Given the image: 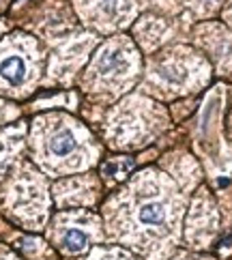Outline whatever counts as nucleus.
Here are the masks:
<instances>
[{
  "mask_svg": "<svg viewBox=\"0 0 232 260\" xmlns=\"http://www.w3.org/2000/svg\"><path fill=\"white\" fill-rule=\"evenodd\" d=\"M0 78L13 86L22 84L26 80V60L22 56H17V54L2 58L0 60Z\"/></svg>",
  "mask_w": 232,
  "mask_h": 260,
  "instance_id": "obj_1",
  "label": "nucleus"
},
{
  "mask_svg": "<svg viewBox=\"0 0 232 260\" xmlns=\"http://www.w3.org/2000/svg\"><path fill=\"white\" fill-rule=\"evenodd\" d=\"M50 153L56 155V157H65L73 153V148H76V135H73L69 129H60L50 138Z\"/></svg>",
  "mask_w": 232,
  "mask_h": 260,
  "instance_id": "obj_2",
  "label": "nucleus"
},
{
  "mask_svg": "<svg viewBox=\"0 0 232 260\" xmlns=\"http://www.w3.org/2000/svg\"><path fill=\"white\" fill-rule=\"evenodd\" d=\"M138 220L144 226H159L166 220V204L163 202H144L138 209Z\"/></svg>",
  "mask_w": 232,
  "mask_h": 260,
  "instance_id": "obj_3",
  "label": "nucleus"
},
{
  "mask_svg": "<svg viewBox=\"0 0 232 260\" xmlns=\"http://www.w3.org/2000/svg\"><path fill=\"white\" fill-rule=\"evenodd\" d=\"M125 54H122L120 50H110L106 52L104 56H101L99 60V69L101 73H120L122 69H125Z\"/></svg>",
  "mask_w": 232,
  "mask_h": 260,
  "instance_id": "obj_4",
  "label": "nucleus"
},
{
  "mask_svg": "<svg viewBox=\"0 0 232 260\" xmlns=\"http://www.w3.org/2000/svg\"><path fill=\"white\" fill-rule=\"evenodd\" d=\"M86 243H88L86 232H82L78 228L67 230V235L63 237V250L69 252V254H78V252H82L86 248Z\"/></svg>",
  "mask_w": 232,
  "mask_h": 260,
  "instance_id": "obj_5",
  "label": "nucleus"
},
{
  "mask_svg": "<svg viewBox=\"0 0 232 260\" xmlns=\"http://www.w3.org/2000/svg\"><path fill=\"white\" fill-rule=\"evenodd\" d=\"M129 168H131V161H122V163H116V161H112V163H108V166H106V174H112V172H116L118 176H122V174H125Z\"/></svg>",
  "mask_w": 232,
  "mask_h": 260,
  "instance_id": "obj_6",
  "label": "nucleus"
}]
</instances>
